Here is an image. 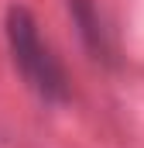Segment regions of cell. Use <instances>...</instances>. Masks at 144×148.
Returning a JSON list of instances; mask_svg holds the SVG:
<instances>
[{
  "label": "cell",
  "mask_w": 144,
  "mask_h": 148,
  "mask_svg": "<svg viewBox=\"0 0 144 148\" xmlns=\"http://www.w3.org/2000/svg\"><path fill=\"white\" fill-rule=\"evenodd\" d=\"M3 31H7V48H10L14 69L28 83V90H35L45 103H62L69 97V83H65L58 59L52 55L48 41H41L35 14L28 7H10Z\"/></svg>",
  "instance_id": "1"
},
{
  "label": "cell",
  "mask_w": 144,
  "mask_h": 148,
  "mask_svg": "<svg viewBox=\"0 0 144 148\" xmlns=\"http://www.w3.org/2000/svg\"><path fill=\"white\" fill-rule=\"evenodd\" d=\"M69 14L75 21V28H79V38L93 52V59H110V38H107L103 21H100L96 3L93 0H69Z\"/></svg>",
  "instance_id": "2"
}]
</instances>
